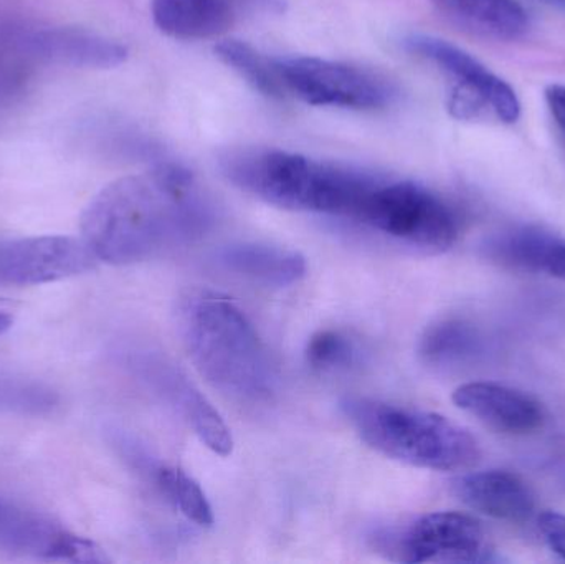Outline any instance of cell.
<instances>
[{
    "label": "cell",
    "mask_w": 565,
    "mask_h": 564,
    "mask_svg": "<svg viewBox=\"0 0 565 564\" xmlns=\"http://www.w3.org/2000/svg\"><path fill=\"white\" fill-rule=\"evenodd\" d=\"M374 549L404 563H490L494 552L483 526L458 512L428 513L402 529L379 530Z\"/></svg>",
    "instance_id": "8"
},
{
    "label": "cell",
    "mask_w": 565,
    "mask_h": 564,
    "mask_svg": "<svg viewBox=\"0 0 565 564\" xmlns=\"http://www.w3.org/2000/svg\"><path fill=\"white\" fill-rule=\"evenodd\" d=\"M341 406L365 444L398 462L440 472H463L480 462L477 439L447 417L365 397Z\"/></svg>",
    "instance_id": "4"
},
{
    "label": "cell",
    "mask_w": 565,
    "mask_h": 564,
    "mask_svg": "<svg viewBox=\"0 0 565 564\" xmlns=\"http://www.w3.org/2000/svg\"><path fill=\"white\" fill-rule=\"evenodd\" d=\"M537 526L541 535L544 536V542L557 556L565 560V515L557 512L541 513Z\"/></svg>",
    "instance_id": "24"
},
{
    "label": "cell",
    "mask_w": 565,
    "mask_h": 564,
    "mask_svg": "<svg viewBox=\"0 0 565 564\" xmlns=\"http://www.w3.org/2000/svg\"><path fill=\"white\" fill-rule=\"evenodd\" d=\"M96 262L82 238H6L0 241V287L55 284L93 270Z\"/></svg>",
    "instance_id": "10"
},
{
    "label": "cell",
    "mask_w": 565,
    "mask_h": 564,
    "mask_svg": "<svg viewBox=\"0 0 565 564\" xmlns=\"http://www.w3.org/2000/svg\"><path fill=\"white\" fill-rule=\"evenodd\" d=\"M55 404V393L42 384L0 377V407L22 413H42L52 409Z\"/></svg>",
    "instance_id": "23"
},
{
    "label": "cell",
    "mask_w": 565,
    "mask_h": 564,
    "mask_svg": "<svg viewBox=\"0 0 565 564\" xmlns=\"http://www.w3.org/2000/svg\"><path fill=\"white\" fill-rule=\"evenodd\" d=\"M218 58L231 66L255 92L274 99H286L278 68V58L258 52L254 46L238 40H225L215 46Z\"/></svg>",
    "instance_id": "21"
},
{
    "label": "cell",
    "mask_w": 565,
    "mask_h": 564,
    "mask_svg": "<svg viewBox=\"0 0 565 564\" xmlns=\"http://www.w3.org/2000/svg\"><path fill=\"white\" fill-rule=\"evenodd\" d=\"M113 446L132 469L154 483L161 496L185 519L199 526L214 525V513L207 497L202 492L201 486L184 470L152 459L148 450L142 449L141 444L126 434H113Z\"/></svg>",
    "instance_id": "15"
},
{
    "label": "cell",
    "mask_w": 565,
    "mask_h": 564,
    "mask_svg": "<svg viewBox=\"0 0 565 564\" xmlns=\"http://www.w3.org/2000/svg\"><path fill=\"white\" fill-rule=\"evenodd\" d=\"M0 549L58 562H109L92 540L70 532L49 517L3 502H0Z\"/></svg>",
    "instance_id": "13"
},
{
    "label": "cell",
    "mask_w": 565,
    "mask_h": 564,
    "mask_svg": "<svg viewBox=\"0 0 565 564\" xmlns=\"http://www.w3.org/2000/svg\"><path fill=\"white\" fill-rule=\"evenodd\" d=\"M481 351L477 328L458 318L437 321L425 330L418 347L422 360L431 366H457Z\"/></svg>",
    "instance_id": "19"
},
{
    "label": "cell",
    "mask_w": 565,
    "mask_h": 564,
    "mask_svg": "<svg viewBox=\"0 0 565 564\" xmlns=\"http://www.w3.org/2000/svg\"><path fill=\"white\" fill-rule=\"evenodd\" d=\"M178 321L192 363L215 390L247 404L274 397V361L234 301L211 290L189 291L179 301Z\"/></svg>",
    "instance_id": "2"
},
{
    "label": "cell",
    "mask_w": 565,
    "mask_h": 564,
    "mask_svg": "<svg viewBox=\"0 0 565 564\" xmlns=\"http://www.w3.org/2000/svg\"><path fill=\"white\" fill-rule=\"evenodd\" d=\"M286 98L328 108H388L398 96L397 86L381 73L351 63L318 56L278 58Z\"/></svg>",
    "instance_id": "6"
},
{
    "label": "cell",
    "mask_w": 565,
    "mask_h": 564,
    "mask_svg": "<svg viewBox=\"0 0 565 564\" xmlns=\"http://www.w3.org/2000/svg\"><path fill=\"white\" fill-rule=\"evenodd\" d=\"M556 235L537 227H516L494 235L487 245L488 255L504 267L541 274Z\"/></svg>",
    "instance_id": "20"
},
{
    "label": "cell",
    "mask_w": 565,
    "mask_h": 564,
    "mask_svg": "<svg viewBox=\"0 0 565 564\" xmlns=\"http://www.w3.org/2000/svg\"><path fill=\"white\" fill-rule=\"evenodd\" d=\"M544 274L553 275L565 281V238H554L553 247H551L550 257H547L546 270Z\"/></svg>",
    "instance_id": "26"
},
{
    "label": "cell",
    "mask_w": 565,
    "mask_h": 564,
    "mask_svg": "<svg viewBox=\"0 0 565 564\" xmlns=\"http://www.w3.org/2000/svg\"><path fill=\"white\" fill-rule=\"evenodd\" d=\"M553 2L565 3V0H553Z\"/></svg>",
    "instance_id": "29"
},
{
    "label": "cell",
    "mask_w": 565,
    "mask_h": 564,
    "mask_svg": "<svg viewBox=\"0 0 565 564\" xmlns=\"http://www.w3.org/2000/svg\"><path fill=\"white\" fill-rule=\"evenodd\" d=\"M222 171L242 191L288 211L355 219L379 178L280 149L228 152Z\"/></svg>",
    "instance_id": "3"
},
{
    "label": "cell",
    "mask_w": 565,
    "mask_h": 564,
    "mask_svg": "<svg viewBox=\"0 0 565 564\" xmlns=\"http://www.w3.org/2000/svg\"><path fill=\"white\" fill-rule=\"evenodd\" d=\"M454 403L490 429L510 436L536 433L546 421L540 401L498 383L463 384L455 390Z\"/></svg>",
    "instance_id": "14"
},
{
    "label": "cell",
    "mask_w": 565,
    "mask_h": 564,
    "mask_svg": "<svg viewBox=\"0 0 565 564\" xmlns=\"http://www.w3.org/2000/svg\"><path fill=\"white\" fill-rule=\"evenodd\" d=\"M52 66H60L58 25L0 15V106L19 99Z\"/></svg>",
    "instance_id": "11"
},
{
    "label": "cell",
    "mask_w": 565,
    "mask_h": 564,
    "mask_svg": "<svg viewBox=\"0 0 565 564\" xmlns=\"http://www.w3.org/2000/svg\"><path fill=\"white\" fill-rule=\"evenodd\" d=\"M214 221V205L194 175L159 164L103 188L83 212L79 238L96 260L132 265L192 244Z\"/></svg>",
    "instance_id": "1"
},
{
    "label": "cell",
    "mask_w": 565,
    "mask_h": 564,
    "mask_svg": "<svg viewBox=\"0 0 565 564\" xmlns=\"http://www.w3.org/2000/svg\"><path fill=\"white\" fill-rule=\"evenodd\" d=\"M354 221L430 251H447L460 234L455 209L437 192L412 181L379 178Z\"/></svg>",
    "instance_id": "5"
},
{
    "label": "cell",
    "mask_w": 565,
    "mask_h": 564,
    "mask_svg": "<svg viewBox=\"0 0 565 564\" xmlns=\"http://www.w3.org/2000/svg\"><path fill=\"white\" fill-rule=\"evenodd\" d=\"M404 46L437 66L450 79L448 108L451 115L471 119L491 113L508 125L520 119V98L510 83L494 75L480 60L460 46L425 33H412L404 39Z\"/></svg>",
    "instance_id": "7"
},
{
    "label": "cell",
    "mask_w": 565,
    "mask_h": 564,
    "mask_svg": "<svg viewBox=\"0 0 565 564\" xmlns=\"http://www.w3.org/2000/svg\"><path fill=\"white\" fill-rule=\"evenodd\" d=\"M217 262L228 274L264 287H291L306 275V260L298 252L254 242L227 245Z\"/></svg>",
    "instance_id": "17"
},
{
    "label": "cell",
    "mask_w": 565,
    "mask_h": 564,
    "mask_svg": "<svg viewBox=\"0 0 565 564\" xmlns=\"http://www.w3.org/2000/svg\"><path fill=\"white\" fill-rule=\"evenodd\" d=\"M286 0H152L156 26L178 40H207L260 15L285 10Z\"/></svg>",
    "instance_id": "12"
},
{
    "label": "cell",
    "mask_w": 565,
    "mask_h": 564,
    "mask_svg": "<svg viewBox=\"0 0 565 564\" xmlns=\"http://www.w3.org/2000/svg\"><path fill=\"white\" fill-rule=\"evenodd\" d=\"M458 25L497 40H516L526 33L530 19L518 0H430Z\"/></svg>",
    "instance_id": "18"
},
{
    "label": "cell",
    "mask_w": 565,
    "mask_h": 564,
    "mask_svg": "<svg viewBox=\"0 0 565 564\" xmlns=\"http://www.w3.org/2000/svg\"><path fill=\"white\" fill-rule=\"evenodd\" d=\"M455 493L475 512L503 522H527L536 510V500L527 483L507 470H484L460 477L455 482Z\"/></svg>",
    "instance_id": "16"
},
{
    "label": "cell",
    "mask_w": 565,
    "mask_h": 564,
    "mask_svg": "<svg viewBox=\"0 0 565 564\" xmlns=\"http://www.w3.org/2000/svg\"><path fill=\"white\" fill-rule=\"evenodd\" d=\"M557 476H559L561 483L565 487V462L557 467Z\"/></svg>",
    "instance_id": "28"
},
{
    "label": "cell",
    "mask_w": 565,
    "mask_h": 564,
    "mask_svg": "<svg viewBox=\"0 0 565 564\" xmlns=\"http://www.w3.org/2000/svg\"><path fill=\"white\" fill-rule=\"evenodd\" d=\"M128 366L151 393L181 416L205 447L218 456H231L234 439L227 424L172 361L151 351H138L129 354Z\"/></svg>",
    "instance_id": "9"
},
{
    "label": "cell",
    "mask_w": 565,
    "mask_h": 564,
    "mask_svg": "<svg viewBox=\"0 0 565 564\" xmlns=\"http://www.w3.org/2000/svg\"><path fill=\"white\" fill-rule=\"evenodd\" d=\"M306 358L312 370L322 373L348 370L359 358L358 344L341 331H319L309 340Z\"/></svg>",
    "instance_id": "22"
},
{
    "label": "cell",
    "mask_w": 565,
    "mask_h": 564,
    "mask_svg": "<svg viewBox=\"0 0 565 564\" xmlns=\"http://www.w3.org/2000/svg\"><path fill=\"white\" fill-rule=\"evenodd\" d=\"M13 318L10 317L7 311L0 310V337H2L3 333H7V331L10 330V327H12Z\"/></svg>",
    "instance_id": "27"
},
{
    "label": "cell",
    "mask_w": 565,
    "mask_h": 564,
    "mask_svg": "<svg viewBox=\"0 0 565 564\" xmlns=\"http://www.w3.org/2000/svg\"><path fill=\"white\" fill-rule=\"evenodd\" d=\"M544 96H546L547 108L553 116L554 125L561 132L565 145V85L556 83V85L547 86Z\"/></svg>",
    "instance_id": "25"
}]
</instances>
